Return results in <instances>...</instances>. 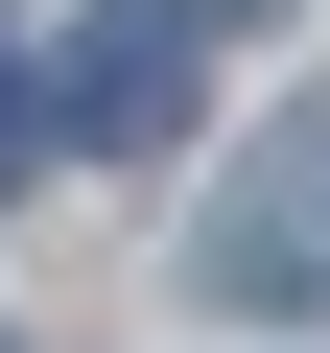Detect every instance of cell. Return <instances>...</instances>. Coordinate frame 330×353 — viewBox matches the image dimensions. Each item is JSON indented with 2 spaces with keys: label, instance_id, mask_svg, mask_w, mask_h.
Returning a JSON list of instances; mask_svg holds the SVG:
<instances>
[{
  "label": "cell",
  "instance_id": "obj_3",
  "mask_svg": "<svg viewBox=\"0 0 330 353\" xmlns=\"http://www.w3.org/2000/svg\"><path fill=\"white\" fill-rule=\"evenodd\" d=\"M24 141H71V118H48V94H24V71H0V189H24Z\"/></svg>",
  "mask_w": 330,
  "mask_h": 353
},
{
  "label": "cell",
  "instance_id": "obj_1",
  "mask_svg": "<svg viewBox=\"0 0 330 353\" xmlns=\"http://www.w3.org/2000/svg\"><path fill=\"white\" fill-rule=\"evenodd\" d=\"M189 283H213V306H260V330H330V94H283V118L236 141V189H213Z\"/></svg>",
  "mask_w": 330,
  "mask_h": 353
},
{
  "label": "cell",
  "instance_id": "obj_2",
  "mask_svg": "<svg viewBox=\"0 0 330 353\" xmlns=\"http://www.w3.org/2000/svg\"><path fill=\"white\" fill-rule=\"evenodd\" d=\"M48 118H71V141H118V165H142V141H189V0H118V24L71 48V94H48Z\"/></svg>",
  "mask_w": 330,
  "mask_h": 353
},
{
  "label": "cell",
  "instance_id": "obj_4",
  "mask_svg": "<svg viewBox=\"0 0 330 353\" xmlns=\"http://www.w3.org/2000/svg\"><path fill=\"white\" fill-rule=\"evenodd\" d=\"M189 24H260V0H189Z\"/></svg>",
  "mask_w": 330,
  "mask_h": 353
}]
</instances>
